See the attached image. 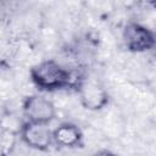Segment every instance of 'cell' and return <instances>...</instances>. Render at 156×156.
<instances>
[{
    "mask_svg": "<svg viewBox=\"0 0 156 156\" xmlns=\"http://www.w3.org/2000/svg\"><path fill=\"white\" fill-rule=\"evenodd\" d=\"M32 83L40 90L52 93L62 89H77L82 78L55 60H45L34 65L29 71Z\"/></svg>",
    "mask_w": 156,
    "mask_h": 156,
    "instance_id": "1",
    "label": "cell"
},
{
    "mask_svg": "<svg viewBox=\"0 0 156 156\" xmlns=\"http://www.w3.org/2000/svg\"><path fill=\"white\" fill-rule=\"evenodd\" d=\"M122 39L130 52H145L156 48V34L144 24L129 22L123 28Z\"/></svg>",
    "mask_w": 156,
    "mask_h": 156,
    "instance_id": "2",
    "label": "cell"
},
{
    "mask_svg": "<svg viewBox=\"0 0 156 156\" xmlns=\"http://www.w3.org/2000/svg\"><path fill=\"white\" fill-rule=\"evenodd\" d=\"M76 91L78 93L80 105L88 111H100L110 102L106 89L98 80L90 78H82Z\"/></svg>",
    "mask_w": 156,
    "mask_h": 156,
    "instance_id": "3",
    "label": "cell"
},
{
    "mask_svg": "<svg viewBox=\"0 0 156 156\" xmlns=\"http://www.w3.org/2000/svg\"><path fill=\"white\" fill-rule=\"evenodd\" d=\"M21 140L30 149L38 151H46L54 143L52 130L49 123H40L33 121H26L20 129Z\"/></svg>",
    "mask_w": 156,
    "mask_h": 156,
    "instance_id": "4",
    "label": "cell"
},
{
    "mask_svg": "<svg viewBox=\"0 0 156 156\" xmlns=\"http://www.w3.org/2000/svg\"><path fill=\"white\" fill-rule=\"evenodd\" d=\"M22 111L28 121L50 123L56 117V107L51 100L43 95H28L22 102Z\"/></svg>",
    "mask_w": 156,
    "mask_h": 156,
    "instance_id": "5",
    "label": "cell"
},
{
    "mask_svg": "<svg viewBox=\"0 0 156 156\" xmlns=\"http://www.w3.org/2000/svg\"><path fill=\"white\" fill-rule=\"evenodd\" d=\"M54 144L65 149L80 147L83 145L82 129L71 122H63L52 130Z\"/></svg>",
    "mask_w": 156,
    "mask_h": 156,
    "instance_id": "6",
    "label": "cell"
},
{
    "mask_svg": "<svg viewBox=\"0 0 156 156\" xmlns=\"http://www.w3.org/2000/svg\"><path fill=\"white\" fill-rule=\"evenodd\" d=\"M150 2H152V4H156V0H149Z\"/></svg>",
    "mask_w": 156,
    "mask_h": 156,
    "instance_id": "7",
    "label": "cell"
}]
</instances>
